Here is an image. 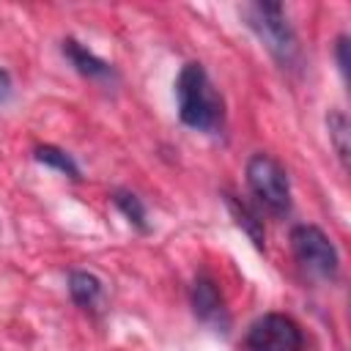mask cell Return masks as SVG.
Wrapping results in <instances>:
<instances>
[{"label":"cell","instance_id":"12","mask_svg":"<svg viewBox=\"0 0 351 351\" xmlns=\"http://www.w3.org/2000/svg\"><path fill=\"white\" fill-rule=\"evenodd\" d=\"M228 208L233 211V217H236V225L239 228H244V233L252 239V244L258 247V250H263V225H261V219L244 206V203H239L233 195H228Z\"/></svg>","mask_w":351,"mask_h":351},{"label":"cell","instance_id":"1","mask_svg":"<svg viewBox=\"0 0 351 351\" xmlns=\"http://www.w3.org/2000/svg\"><path fill=\"white\" fill-rule=\"evenodd\" d=\"M176 96L184 126L200 132H217L222 126V99L211 88V80L200 63H184L176 80Z\"/></svg>","mask_w":351,"mask_h":351},{"label":"cell","instance_id":"10","mask_svg":"<svg viewBox=\"0 0 351 351\" xmlns=\"http://www.w3.org/2000/svg\"><path fill=\"white\" fill-rule=\"evenodd\" d=\"M326 129H329V140L337 151V159L343 167H348V154H351V145H348V118L340 112V110H332L326 115Z\"/></svg>","mask_w":351,"mask_h":351},{"label":"cell","instance_id":"4","mask_svg":"<svg viewBox=\"0 0 351 351\" xmlns=\"http://www.w3.org/2000/svg\"><path fill=\"white\" fill-rule=\"evenodd\" d=\"M291 250H293L296 263L307 274H313L318 280H335L337 277L340 258H337L335 244L329 241V236L321 228H315V225H296L291 230Z\"/></svg>","mask_w":351,"mask_h":351},{"label":"cell","instance_id":"2","mask_svg":"<svg viewBox=\"0 0 351 351\" xmlns=\"http://www.w3.org/2000/svg\"><path fill=\"white\" fill-rule=\"evenodd\" d=\"M244 19L282 69H293L299 63V41L280 3H252L244 8Z\"/></svg>","mask_w":351,"mask_h":351},{"label":"cell","instance_id":"9","mask_svg":"<svg viewBox=\"0 0 351 351\" xmlns=\"http://www.w3.org/2000/svg\"><path fill=\"white\" fill-rule=\"evenodd\" d=\"M33 156H36V162H41L52 170H60L69 178H80V165L74 162V156L69 151H63L58 145H36Z\"/></svg>","mask_w":351,"mask_h":351},{"label":"cell","instance_id":"13","mask_svg":"<svg viewBox=\"0 0 351 351\" xmlns=\"http://www.w3.org/2000/svg\"><path fill=\"white\" fill-rule=\"evenodd\" d=\"M335 58H337L340 74L348 80V36H337V44H335Z\"/></svg>","mask_w":351,"mask_h":351},{"label":"cell","instance_id":"8","mask_svg":"<svg viewBox=\"0 0 351 351\" xmlns=\"http://www.w3.org/2000/svg\"><path fill=\"white\" fill-rule=\"evenodd\" d=\"M69 293L71 302L82 310H93L101 299V280L90 271H71L69 274Z\"/></svg>","mask_w":351,"mask_h":351},{"label":"cell","instance_id":"7","mask_svg":"<svg viewBox=\"0 0 351 351\" xmlns=\"http://www.w3.org/2000/svg\"><path fill=\"white\" fill-rule=\"evenodd\" d=\"M63 55L69 58V63L88 80H110L112 77V66L107 60H101L99 55H93L85 44H80L77 38H66L63 41Z\"/></svg>","mask_w":351,"mask_h":351},{"label":"cell","instance_id":"6","mask_svg":"<svg viewBox=\"0 0 351 351\" xmlns=\"http://www.w3.org/2000/svg\"><path fill=\"white\" fill-rule=\"evenodd\" d=\"M192 310L206 324H217L219 318H225V304H222L219 288L206 274H200L195 280V285H192Z\"/></svg>","mask_w":351,"mask_h":351},{"label":"cell","instance_id":"11","mask_svg":"<svg viewBox=\"0 0 351 351\" xmlns=\"http://www.w3.org/2000/svg\"><path fill=\"white\" fill-rule=\"evenodd\" d=\"M112 203H115V208L137 228V230H148V219H145V206H143V200L137 197V195H132V192H126V189H118V192H112Z\"/></svg>","mask_w":351,"mask_h":351},{"label":"cell","instance_id":"14","mask_svg":"<svg viewBox=\"0 0 351 351\" xmlns=\"http://www.w3.org/2000/svg\"><path fill=\"white\" fill-rule=\"evenodd\" d=\"M8 96H11V77H8V71L0 69V104H5Z\"/></svg>","mask_w":351,"mask_h":351},{"label":"cell","instance_id":"3","mask_svg":"<svg viewBox=\"0 0 351 351\" xmlns=\"http://www.w3.org/2000/svg\"><path fill=\"white\" fill-rule=\"evenodd\" d=\"M247 184L252 195L277 217L291 211V184L277 159L269 154H252L247 162Z\"/></svg>","mask_w":351,"mask_h":351},{"label":"cell","instance_id":"5","mask_svg":"<svg viewBox=\"0 0 351 351\" xmlns=\"http://www.w3.org/2000/svg\"><path fill=\"white\" fill-rule=\"evenodd\" d=\"M302 346L304 337L299 324L280 313H266L255 318L244 337L247 351H302Z\"/></svg>","mask_w":351,"mask_h":351}]
</instances>
